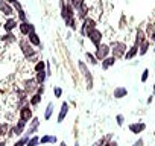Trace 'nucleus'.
<instances>
[{"label":"nucleus","instance_id":"nucleus-1","mask_svg":"<svg viewBox=\"0 0 155 146\" xmlns=\"http://www.w3.org/2000/svg\"><path fill=\"white\" fill-rule=\"evenodd\" d=\"M61 17L65 25L71 29H76V18H74V8L70 3H61Z\"/></svg>","mask_w":155,"mask_h":146},{"label":"nucleus","instance_id":"nucleus-2","mask_svg":"<svg viewBox=\"0 0 155 146\" xmlns=\"http://www.w3.org/2000/svg\"><path fill=\"white\" fill-rule=\"evenodd\" d=\"M126 44L122 43V41H114L111 44V52H113V56L114 58H120V56H125L126 53Z\"/></svg>","mask_w":155,"mask_h":146},{"label":"nucleus","instance_id":"nucleus-3","mask_svg":"<svg viewBox=\"0 0 155 146\" xmlns=\"http://www.w3.org/2000/svg\"><path fill=\"white\" fill-rule=\"evenodd\" d=\"M85 37H87V38H88V40H90V41H91V43L96 46V47H97V46L102 43V32H101L97 28H94V29L88 31Z\"/></svg>","mask_w":155,"mask_h":146},{"label":"nucleus","instance_id":"nucleus-4","mask_svg":"<svg viewBox=\"0 0 155 146\" xmlns=\"http://www.w3.org/2000/svg\"><path fill=\"white\" fill-rule=\"evenodd\" d=\"M20 49H21V52L25 53V56H26L28 59L32 58V56H35V50H34L32 44L29 43V40H21V41H20Z\"/></svg>","mask_w":155,"mask_h":146},{"label":"nucleus","instance_id":"nucleus-5","mask_svg":"<svg viewBox=\"0 0 155 146\" xmlns=\"http://www.w3.org/2000/svg\"><path fill=\"white\" fill-rule=\"evenodd\" d=\"M110 52H111V47H110V46H107V44H99V46L96 47V58H97V61L105 59V58L110 55Z\"/></svg>","mask_w":155,"mask_h":146},{"label":"nucleus","instance_id":"nucleus-6","mask_svg":"<svg viewBox=\"0 0 155 146\" xmlns=\"http://www.w3.org/2000/svg\"><path fill=\"white\" fill-rule=\"evenodd\" d=\"M78 65H79V68H81V71H82V75H84V76H85V79H87L88 88H93V78H91V73L88 71V68H87L85 62L79 61V62H78Z\"/></svg>","mask_w":155,"mask_h":146},{"label":"nucleus","instance_id":"nucleus-7","mask_svg":"<svg viewBox=\"0 0 155 146\" xmlns=\"http://www.w3.org/2000/svg\"><path fill=\"white\" fill-rule=\"evenodd\" d=\"M96 28V20L93 18V17H85L84 18V23H82V34L84 35H87V32L88 31H91V29H94Z\"/></svg>","mask_w":155,"mask_h":146},{"label":"nucleus","instance_id":"nucleus-8","mask_svg":"<svg viewBox=\"0 0 155 146\" xmlns=\"http://www.w3.org/2000/svg\"><path fill=\"white\" fill-rule=\"evenodd\" d=\"M18 29H20V32H21V35H29V32H32V31H35V28H34V25L32 23H29V22H21L20 25H18Z\"/></svg>","mask_w":155,"mask_h":146},{"label":"nucleus","instance_id":"nucleus-9","mask_svg":"<svg viewBox=\"0 0 155 146\" xmlns=\"http://www.w3.org/2000/svg\"><path fill=\"white\" fill-rule=\"evenodd\" d=\"M32 119V110L29 105H25L21 110H20V120L23 122H29Z\"/></svg>","mask_w":155,"mask_h":146},{"label":"nucleus","instance_id":"nucleus-10","mask_svg":"<svg viewBox=\"0 0 155 146\" xmlns=\"http://www.w3.org/2000/svg\"><path fill=\"white\" fill-rule=\"evenodd\" d=\"M38 82H37V79H28L26 82H25V91L26 93H34V91H37L38 90Z\"/></svg>","mask_w":155,"mask_h":146},{"label":"nucleus","instance_id":"nucleus-11","mask_svg":"<svg viewBox=\"0 0 155 146\" xmlns=\"http://www.w3.org/2000/svg\"><path fill=\"white\" fill-rule=\"evenodd\" d=\"M0 12L5 14V15H12V14H14V9H12V6H11L8 2H5V0H0Z\"/></svg>","mask_w":155,"mask_h":146},{"label":"nucleus","instance_id":"nucleus-12","mask_svg":"<svg viewBox=\"0 0 155 146\" xmlns=\"http://www.w3.org/2000/svg\"><path fill=\"white\" fill-rule=\"evenodd\" d=\"M68 114V104L67 102H62L61 104V110H59V114H58V123L64 122L65 116Z\"/></svg>","mask_w":155,"mask_h":146},{"label":"nucleus","instance_id":"nucleus-13","mask_svg":"<svg viewBox=\"0 0 155 146\" xmlns=\"http://www.w3.org/2000/svg\"><path fill=\"white\" fill-rule=\"evenodd\" d=\"M146 129V125L143 123V122H140V123H131L129 125V131L132 132V134H140L141 131H144Z\"/></svg>","mask_w":155,"mask_h":146},{"label":"nucleus","instance_id":"nucleus-14","mask_svg":"<svg viewBox=\"0 0 155 146\" xmlns=\"http://www.w3.org/2000/svg\"><path fill=\"white\" fill-rule=\"evenodd\" d=\"M38 126H40V120H38L37 117H34L32 122H31V126H29L28 131H26V135H32V134H35L37 129H38Z\"/></svg>","mask_w":155,"mask_h":146},{"label":"nucleus","instance_id":"nucleus-15","mask_svg":"<svg viewBox=\"0 0 155 146\" xmlns=\"http://www.w3.org/2000/svg\"><path fill=\"white\" fill-rule=\"evenodd\" d=\"M78 11V18H85V17H88V11H90V8L85 5V2H84V5L82 6H79V8H78L76 9Z\"/></svg>","mask_w":155,"mask_h":146},{"label":"nucleus","instance_id":"nucleus-16","mask_svg":"<svg viewBox=\"0 0 155 146\" xmlns=\"http://www.w3.org/2000/svg\"><path fill=\"white\" fill-rule=\"evenodd\" d=\"M28 40H29V43H31L32 46H40V44H41V40L38 38V35H37V32H35V31L29 32V35H28Z\"/></svg>","mask_w":155,"mask_h":146},{"label":"nucleus","instance_id":"nucleus-17","mask_svg":"<svg viewBox=\"0 0 155 146\" xmlns=\"http://www.w3.org/2000/svg\"><path fill=\"white\" fill-rule=\"evenodd\" d=\"M128 95V90L125 88V87H117V88H114V91H113V96L116 98V99H122V98H125Z\"/></svg>","mask_w":155,"mask_h":146},{"label":"nucleus","instance_id":"nucleus-18","mask_svg":"<svg viewBox=\"0 0 155 146\" xmlns=\"http://www.w3.org/2000/svg\"><path fill=\"white\" fill-rule=\"evenodd\" d=\"M116 64V58L114 56H107L105 59H102V68L104 70H108L111 65Z\"/></svg>","mask_w":155,"mask_h":146},{"label":"nucleus","instance_id":"nucleus-19","mask_svg":"<svg viewBox=\"0 0 155 146\" xmlns=\"http://www.w3.org/2000/svg\"><path fill=\"white\" fill-rule=\"evenodd\" d=\"M3 28H5V31H6V32H11L12 29H15V28H17V20H14V18L6 20V22H5V25H3Z\"/></svg>","mask_w":155,"mask_h":146},{"label":"nucleus","instance_id":"nucleus-20","mask_svg":"<svg viewBox=\"0 0 155 146\" xmlns=\"http://www.w3.org/2000/svg\"><path fill=\"white\" fill-rule=\"evenodd\" d=\"M25 126H26V122H23V120H18V123L14 126L12 132H14L15 135H21V132L25 131Z\"/></svg>","mask_w":155,"mask_h":146},{"label":"nucleus","instance_id":"nucleus-21","mask_svg":"<svg viewBox=\"0 0 155 146\" xmlns=\"http://www.w3.org/2000/svg\"><path fill=\"white\" fill-rule=\"evenodd\" d=\"M144 40H146V38H144V32H143L141 29H138V31H137V35H135V44H134V46L140 47V44H141Z\"/></svg>","mask_w":155,"mask_h":146},{"label":"nucleus","instance_id":"nucleus-22","mask_svg":"<svg viewBox=\"0 0 155 146\" xmlns=\"http://www.w3.org/2000/svg\"><path fill=\"white\" fill-rule=\"evenodd\" d=\"M137 53H138V47H137V46H132V47H131V49H129V50L125 53V56H126V59H132Z\"/></svg>","mask_w":155,"mask_h":146},{"label":"nucleus","instance_id":"nucleus-23","mask_svg":"<svg viewBox=\"0 0 155 146\" xmlns=\"http://www.w3.org/2000/svg\"><path fill=\"white\" fill-rule=\"evenodd\" d=\"M53 108H55V105H53V102H49V104H47V108H46V113H44V119H46V120H49V119L52 117V113H53Z\"/></svg>","mask_w":155,"mask_h":146},{"label":"nucleus","instance_id":"nucleus-24","mask_svg":"<svg viewBox=\"0 0 155 146\" xmlns=\"http://www.w3.org/2000/svg\"><path fill=\"white\" fill-rule=\"evenodd\" d=\"M46 76H47V71H44V70H41V71H37V82L38 84H44V81H46Z\"/></svg>","mask_w":155,"mask_h":146},{"label":"nucleus","instance_id":"nucleus-25","mask_svg":"<svg viewBox=\"0 0 155 146\" xmlns=\"http://www.w3.org/2000/svg\"><path fill=\"white\" fill-rule=\"evenodd\" d=\"M41 144H47V143H55L56 141V137L55 135H44V137H41Z\"/></svg>","mask_w":155,"mask_h":146},{"label":"nucleus","instance_id":"nucleus-26","mask_svg":"<svg viewBox=\"0 0 155 146\" xmlns=\"http://www.w3.org/2000/svg\"><path fill=\"white\" fill-rule=\"evenodd\" d=\"M40 101H41V95H40V93H35V95H32V98H31V105H32V107H37V105L40 104Z\"/></svg>","mask_w":155,"mask_h":146},{"label":"nucleus","instance_id":"nucleus-27","mask_svg":"<svg viewBox=\"0 0 155 146\" xmlns=\"http://www.w3.org/2000/svg\"><path fill=\"white\" fill-rule=\"evenodd\" d=\"M147 35H149L150 41L155 43V25H149L147 26Z\"/></svg>","mask_w":155,"mask_h":146},{"label":"nucleus","instance_id":"nucleus-28","mask_svg":"<svg viewBox=\"0 0 155 146\" xmlns=\"http://www.w3.org/2000/svg\"><path fill=\"white\" fill-rule=\"evenodd\" d=\"M140 55H144L146 52H147V49H149V40H144L141 44H140Z\"/></svg>","mask_w":155,"mask_h":146},{"label":"nucleus","instance_id":"nucleus-29","mask_svg":"<svg viewBox=\"0 0 155 146\" xmlns=\"http://www.w3.org/2000/svg\"><path fill=\"white\" fill-rule=\"evenodd\" d=\"M2 40H3L5 43H14V41H15V37H14L11 32H8L6 35H3V37H2Z\"/></svg>","mask_w":155,"mask_h":146},{"label":"nucleus","instance_id":"nucleus-30","mask_svg":"<svg viewBox=\"0 0 155 146\" xmlns=\"http://www.w3.org/2000/svg\"><path fill=\"white\" fill-rule=\"evenodd\" d=\"M38 143H40V137H37V135H35V137H32V138H29V140H28L26 146H37Z\"/></svg>","mask_w":155,"mask_h":146},{"label":"nucleus","instance_id":"nucleus-31","mask_svg":"<svg viewBox=\"0 0 155 146\" xmlns=\"http://www.w3.org/2000/svg\"><path fill=\"white\" fill-rule=\"evenodd\" d=\"M70 5L74 8V11L79 8V6H82L84 5V0H70Z\"/></svg>","mask_w":155,"mask_h":146},{"label":"nucleus","instance_id":"nucleus-32","mask_svg":"<svg viewBox=\"0 0 155 146\" xmlns=\"http://www.w3.org/2000/svg\"><path fill=\"white\" fill-rule=\"evenodd\" d=\"M85 56H87V59H88L93 65H96V64H97V58H96L94 55H91L90 52H87V53H85Z\"/></svg>","mask_w":155,"mask_h":146},{"label":"nucleus","instance_id":"nucleus-33","mask_svg":"<svg viewBox=\"0 0 155 146\" xmlns=\"http://www.w3.org/2000/svg\"><path fill=\"white\" fill-rule=\"evenodd\" d=\"M28 140H29V135H25L23 138H20L18 141H15V144H14V146H25V144L28 143Z\"/></svg>","mask_w":155,"mask_h":146},{"label":"nucleus","instance_id":"nucleus-34","mask_svg":"<svg viewBox=\"0 0 155 146\" xmlns=\"http://www.w3.org/2000/svg\"><path fill=\"white\" fill-rule=\"evenodd\" d=\"M44 67H46L44 61H38V62L35 64V71H41V70H44Z\"/></svg>","mask_w":155,"mask_h":146},{"label":"nucleus","instance_id":"nucleus-35","mask_svg":"<svg viewBox=\"0 0 155 146\" xmlns=\"http://www.w3.org/2000/svg\"><path fill=\"white\" fill-rule=\"evenodd\" d=\"M18 20L20 22H26V14L23 9H18Z\"/></svg>","mask_w":155,"mask_h":146},{"label":"nucleus","instance_id":"nucleus-36","mask_svg":"<svg viewBox=\"0 0 155 146\" xmlns=\"http://www.w3.org/2000/svg\"><path fill=\"white\" fill-rule=\"evenodd\" d=\"M53 93H55V98H61V95H62V90H61L59 87H55V88H53Z\"/></svg>","mask_w":155,"mask_h":146},{"label":"nucleus","instance_id":"nucleus-37","mask_svg":"<svg viewBox=\"0 0 155 146\" xmlns=\"http://www.w3.org/2000/svg\"><path fill=\"white\" fill-rule=\"evenodd\" d=\"M147 76H149V70L146 68V70L143 71V75H141V82H146V81H147Z\"/></svg>","mask_w":155,"mask_h":146},{"label":"nucleus","instance_id":"nucleus-38","mask_svg":"<svg viewBox=\"0 0 155 146\" xmlns=\"http://www.w3.org/2000/svg\"><path fill=\"white\" fill-rule=\"evenodd\" d=\"M104 144H105V138H104V137H102V138H99L97 141H94V143H93V146H104Z\"/></svg>","mask_w":155,"mask_h":146},{"label":"nucleus","instance_id":"nucleus-39","mask_svg":"<svg viewBox=\"0 0 155 146\" xmlns=\"http://www.w3.org/2000/svg\"><path fill=\"white\" fill-rule=\"evenodd\" d=\"M117 125H119V126H122V125H123V116H122V114H119V116H117Z\"/></svg>","mask_w":155,"mask_h":146},{"label":"nucleus","instance_id":"nucleus-40","mask_svg":"<svg viewBox=\"0 0 155 146\" xmlns=\"http://www.w3.org/2000/svg\"><path fill=\"white\" fill-rule=\"evenodd\" d=\"M141 144H143V140H141V138H140V140H137V141L134 143V146H141Z\"/></svg>","mask_w":155,"mask_h":146},{"label":"nucleus","instance_id":"nucleus-41","mask_svg":"<svg viewBox=\"0 0 155 146\" xmlns=\"http://www.w3.org/2000/svg\"><path fill=\"white\" fill-rule=\"evenodd\" d=\"M108 146H117V143L116 141H111V143H108Z\"/></svg>","mask_w":155,"mask_h":146},{"label":"nucleus","instance_id":"nucleus-42","mask_svg":"<svg viewBox=\"0 0 155 146\" xmlns=\"http://www.w3.org/2000/svg\"><path fill=\"white\" fill-rule=\"evenodd\" d=\"M8 3H17V0H6Z\"/></svg>","mask_w":155,"mask_h":146},{"label":"nucleus","instance_id":"nucleus-43","mask_svg":"<svg viewBox=\"0 0 155 146\" xmlns=\"http://www.w3.org/2000/svg\"><path fill=\"white\" fill-rule=\"evenodd\" d=\"M59 146H67V143H65V141H61V144H59Z\"/></svg>","mask_w":155,"mask_h":146},{"label":"nucleus","instance_id":"nucleus-44","mask_svg":"<svg viewBox=\"0 0 155 146\" xmlns=\"http://www.w3.org/2000/svg\"><path fill=\"white\" fill-rule=\"evenodd\" d=\"M0 146H5V141H2V143H0Z\"/></svg>","mask_w":155,"mask_h":146},{"label":"nucleus","instance_id":"nucleus-45","mask_svg":"<svg viewBox=\"0 0 155 146\" xmlns=\"http://www.w3.org/2000/svg\"><path fill=\"white\" fill-rule=\"evenodd\" d=\"M74 146H79V143H78V141H76V144H74Z\"/></svg>","mask_w":155,"mask_h":146},{"label":"nucleus","instance_id":"nucleus-46","mask_svg":"<svg viewBox=\"0 0 155 146\" xmlns=\"http://www.w3.org/2000/svg\"><path fill=\"white\" fill-rule=\"evenodd\" d=\"M104 146H108V144H104Z\"/></svg>","mask_w":155,"mask_h":146}]
</instances>
